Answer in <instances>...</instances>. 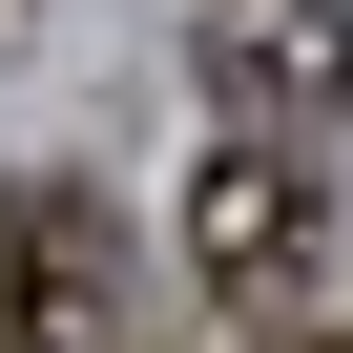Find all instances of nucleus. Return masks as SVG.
<instances>
[{
	"instance_id": "nucleus-1",
	"label": "nucleus",
	"mask_w": 353,
	"mask_h": 353,
	"mask_svg": "<svg viewBox=\"0 0 353 353\" xmlns=\"http://www.w3.org/2000/svg\"><path fill=\"white\" fill-rule=\"evenodd\" d=\"M312 250H332V208H312V166L270 145V125H229L208 166H188V270L250 312V332H291L312 312Z\"/></svg>"
},
{
	"instance_id": "nucleus-2",
	"label": "nucleus",
	"mask_w": 353,
	"mask_h": 353,
	"mask_svg": "<svg viewBox=\"0 0 353 353\" xmlns=\"http://www.w3.org/2000/svg\"><path fill=\"white\" fill-rule=\"evenodd\" d=\"M270 353H353V332H332V312H291V332H270Z\"/></svg>"
}]
</instances>
